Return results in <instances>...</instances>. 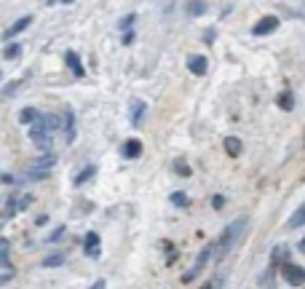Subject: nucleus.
<instances>
[{
	"label": "nucleus",
	"mask_w": 305,
	"mask_h": 289,
	"mask_svg": "<svg viewBox=\"0 0 305 289\" xmlns=\"http://www.w3.org/2000/svg\"><path fill=\"white\" fill-rule=\"evenodd\" d=\"M241 150H244V144H241L238 137H225V153H228V155H233V158H236V155H241Z\"/></svg>",
	"instance_id": "14"
},
{
	"label": "nucleus",
	"mask_w": 305,
	"mask_h": 289,
	"mask_svg": "<svg viewBox=\"0 0 305 289\" xmlns=\"http://www.w3.org/2000/svg\"><path fill=\"white\" fill-rule=\"evenodd\" d=\"M281 273H284L287 284H292V286H302V281H305V271H302V265L281 262Z\"/></svg>",
	"instance_id": "3"
},
{
	"label": "nucleus",
	"mask_w": 305,
	"mask_h": 289,
	"mask_svg": "<svg viewBox=\"0 0 305 289\" xmlns=\"http://www.w3.org/2000/svg\"><path fill=\"white\" fill-rule=\"evenodd\" d=\"M139 155H142V142L139 139H128L126 144H123V158H139Z\"/></svg>",
	"instance_id": "10"
},
{
	"label": "nucleus",
	"mask_w": 305,
	"mask_h": 289,
	"mask_svg": "<svg viewBox=\"0 0 305 289\" xmlns=\"http://www.w3.org/2000/svg\"><path fill=\"white\" fill-rule=\"evenodd\" d=\"M145 113H147V105H145L142 99H134V102H132V123H134V126H142Z\"/></svg>",
	"instance_id": "9"
},
{
	"label": "nucleus",
	"mask_w": 305,
	"mask_h": 289,
	"mask_svg": "<svg viewBox=\"0 0 305 289\" xmlns=\"http://www.w3.org/2000/svg\"><path fill=\"white\" fill-rule=\"evenodd\" d=\"M174 172H177L180 177H190V169H187L185 161H174Z\"/></svg>",
	"instance_id": "27"
},
{
	"label": "nucleus",
	"mask_w": 305,
	"mask_h": 289,
	"mask_svg": "<svg viewBox=\"0 0 305 289\" xmlns=\"http://www.w3.org/2000/svg\"><path fill=\"white\" fill-rule=\"evenodd\" d=\"M62 129H64V134H67V142H73L75 139V115L70 113V110L62 115Z\"/></svg>",
	"instance_id": "11"
},
{
	"label": "nucleus",
	"mask_w": 305,
	"mask_h": 289,
	"mask_svg": "<svg viewBox=\"0 0 305 289\" xmlns=\"http://www.w3.org/2000/svg\"><path fill=\"white\" fill-rule=\"evenodd\" d=\"M276 105L281 107V110H287V113L295 110V96H292V91H281L276 96Z\"/></svg>",
	"instance_id": "12"
},
{
	"label": "nucleus",
	"mask_w": 305,
	"mask_h": 289,
	"mask_svg": "<svg viewBox=\"0 0 305 289\" xmlns=\"http://www.w3.org/2000/svg\"><path fill=\"white\" fill-rule=\"evenodd\" d=\"M83 249H86V255L89 257H99V233H86L83 238Z\"/></svg>",
	"instance_id": "8"
},
{
	"label": "nucleus",
	"mask_w": 305,
	"mask_h": 289,
	"mask_svg": "<svg viewBox=\"0 0 305 289\" xmlns=\"http://www.w3.org/2000/svg\"><path fill=\"white\" fill-rule=\"evenodd\" d=\"M30 203H32V196H16V207H19V212L30 209Z\"/></svg>",
	"instance_id": "28"
},
{
	"label": "nucleus",
	"mask_w": 305,
	"mask_h": 289,
	"mask_svg": "<svg viewBox=\"0 0 305 289\" xmlns=\"http://www.w3.org/2000/svg\"><path fill=\"white\" fill-rule=\"evenodd\" d=\"M38 118H40V113L35 110V107H25V110L19 113V120H21V123H35Z\"/></svg>",
	"instance_id": "16"
},
{
	"label": "nucleus",
	"mask_w": 305,
	"mask_h": 289,
	"mask_svg": "<svg viewBox=\"0 0 305 289\" xmlns=\"http://www.w3.org/2000/svg\"><path fill=\"white\" fill-rule=\"evenodd\" d=\"M62 3H73V0H62Z\"/></svg>",
	"instance_id": "36"
},
{
	"label": "nucleus",
	"mask_w": 305,
	"mask_h": 289,
	"mask_svg": "<svg viewBox=\"0 0 305 289\" xmlns=\"http://www.w3.org/2000/svg\"><path fill=\"white\" fill-rule=\"evenodd\" d=\"M97 174V166H86L83 172H78V177H75V185H83V182H89V179Z\"/></svg>",
	"instance_id": "17"
},
{
	"label": "nucleus",
	"mask_w": 305,
	"mask_h": 289,
	"mask_svg": "<svg viewBox=\"0 0 305 289\" xmlns=\"http://www.w3.org/2000/svg\"><path fill=\"white\" fill-rule=\"evenodd\" d=\"M246 225H249V222H246V217H241V220L230 222V225L225 228V231L220 233V238L214 241V252H217V260H222V257H225V255H228V252H230L233 246L238 244V238L244 236Z\"/></svg>",
	"instance_id": "1"
},
{
	"label": "nucleus",
	"mask_w": 305,
	"mask_h": 289,
	"mask_svg": "<svg viewBox=\"0 0 305 289\" xmlns=\"http://www.w3.org/2000/svg\"><path fill=\"white\" fill-rule=\"evenodd\" d=\"M212 207H214V209H222V207H225V198H222V196H214V198H212Z\"/></svg>",
	"instance_id": "30"
},
{
	"label": "nucleus",
	"mask_w": 305,
	"mask_h": 289,
	"mask_svg": "<svg viewBox=\"0 0 305 289\" xmlns=\"http://www.w3.org/2000/svg\"><path fill=\"white\" fill-rule=\"evenodd\" d=\"M171 203H174V207H187V203H190V198H187V193L177 190V193H171Z\"/></svg>",
	"instance_id": "22"
},
{
	"label": "nucleus",
	"mask_w": 305,
	"mask_h": 289,
	"mask_svg": "<svg viewBox=\"0 0 305 289\" xmlns=\"http://www.w3.org/2000/svg\"><path fill=\"white\" fill-rule=\"evenodd\" d=\"M273 265H278V262H287V252L281 249V246H273Z\"/></svg>",
	"instance_id": "26"
},
{
	"label": "nucleus",
	"mask_w": 305,
	"mask_h": 289,
	"mask_svg": "<svg viewBox=\"0 0 305 289\" xmlns=\"http://www.w3.org/2000/svg\"><path fill=\"white\" fill-rule=\"evenodd\" d=\"M0 80H3V70H0Z\"/></svg>",
	"instance_id": "35"
},
{
	"label": "nucleus",
	"mask_w": 305,
	"mask_h": 289,
	"mask_svg": "<svg viewBox=\"0 0 305 289\" xmlns=\"http://www.w3.org/2000/svg\"><path fill=\"white\" fill-rule=\"evenodd\" d=\"M30 24H32V16H21V19H16V22H14V24H11L8 30L3 32V38H6V40L16 38V35H19V32H25V30L30 27Z\"/></svg>",
	"instance_id": "6"
},
{
	"label": "nucleus",
	"mask_w": 305,
	"mask_h": 289,
	"mask_svg": "<svg viewBox=\"0 0 305 289\" xmlns=\"http://www.w3.org/2000/svg\"><path fill=\"white\" fill-rule=\"evenodd\" d=\"M19 86H21V80H11V83H6L0 91H3V96H14V94L19 91Z\"/></svg>",
	"instance_id": "24"
},
{
	"label": "nucleus",
	"mask_w": 305,
	"mask_h": 289,
	"mask_svg": "<svg viewBox=\"0 0 305 289\" xmlns=\"http://www.w3.org/2000/svg\"><path fill=\"white\" fill-rule=\"evenodd\" d=\"M0 268H11V244H8V238H0Z\"/></svg>",
	"instance_id": "13"
},
{
	"label": "nucleus",
	"mask_w": 305,
	"mask_h": 289,
	"mask_svg": "<svg viewBox=\"0 0 305 289\" xmlns=\"http://www.w3.org/2000/svg\"><path fill=\"white\" fill-rule=\"evenodd\" d=\"M187 70L193 72V75H206V70H209V59L206 56H201V54H193L190 59H187Z\"/></svg>",
	"instance_id": "5"
},
{
	"label": "nucleus",
	"mask_w": 305,
	"mask_h": 289,
	"mask_svg": "<svg viewBox=\"0 0 305 289\" xmlns=\"http://www.w3.org/2000/svg\"><path fill=\"white\" fill-rule=\"evenodd\" d=\"M62 262H64V255H49L43 257V268H59Z\"/></svg>",
	"instance_id": "19"
},
{
	"label": "nucleus",
	"mask_w": 305,
	"mask_h": 289,
	"mask_svg": "<svg viewBox=\"0 0 305 289\" xmlns=\"http://www.w3.org/2000/svg\"><path fill=\"white\" fill-rule=\"evenodd\" d=\"M187 14H190V16H201V14H206V3H204V0H193L190 8H187Z\"/></svg>",
	"instance_id": "20"
},
{
	"label": "nucleus",
	"mask_w": 305,
	"mask_h": 289,
	"mask_svg": "<svg viewBox=\"0 0 305 289\" xmlns=\"http://www.w3.org/2000/svg\"><path fill=\"white\" fill-rule=\"evenodd\" d=\"M212 255H214V244L204 246V249H201V255H198V260H195V265H193L190 271H185V273H182V284H190V281H195L198 276H201V271L206 268V262L212 260Z\"/></svg>",
	"instance_id": "2"
},
{
	"label": "nucleus",
	"mask_w": 305,
	"mask_h": 289,
	"mask_svg": "<svg viewBox=\"0 0 305 289\" xmlns=\"http://www.w3.org/2000/svg\"><path fill=\"white\" fill-rule=\"evenodd\" d=\"M19 54H21V46H19V43H8V46H6V51H3L6 59H16Z\"/></svg>",
	"instance_id": "23"
},
{
	"label": "nucleus",
	"mask_w": 305,
	"mask_h": 289,
	"mask_svg": "<svg viewBox=\"0 0 305 289\" xmlns=\"http://www.w3.org/2000/svg\"><path fill=\"white\" fill-rule=\"evenodd\" d=\"M46 222H49V217H46V214H38V217H35V225H46Z\"/></svg>",
	"instance_id": "33"
},
{
	"label": "nucleus",
	"mask_w": 305,
	"mask_h": 289,
	"mask_svg": "<svg viewBox=\"0 0 305 289\" xmlns=\"http://www.w3.org/2000/svg\"><path fill=\"white\" fill-rule=\"evenodd\" d=\"M276 27H278V16H263V19H257V24L252 27V32H254V35H271Z\"/></svg>",
	"instance_id": "4"
},
{
	"label": "nucleus",
	"mask_w": 305,
	"mask_h": 289,
	"mask_svg": "<svg viewBox=\"0 0 305 289\" xmlns=\"http://www.w3.org/2000/svg\"><path fill=\"white\" fill-rule=\"evenodd\" d=\"M40 118H43V126L49 134H54L56 129H62V118H56V115H40Z\"/></svg>",
	"instance_id": "15"
},
{
	"label": "nucleus",
	"mask_w": 305,
	"mask_h": 289,
	"mask_svg": "<svg viewBox=\"0 0 305 289\" xmlns=\"http://www.w3.org/2000/svg\"><path fill=\"white\" fill-rule=\"evenodd\" d=\"M64 62H67V67L73 70L78 78H83V75H86V67H83V62H80V56H78L75 51H67V54H64Z\"/></svg>",
	"instance_id": "7"
},
{
	"label": "nucleus",
	"mask_w": 305,
	"mask_h": 289,
	"mask_svg": "<svg viewBox=\"0 0 305 289\" xmlns=\"http://www.w3.org/2000/svg\"><path fill=\"white\" fill-rule=\"evenodd\" d=\"M302 222H305V207L300 203V209H297L295 214H292V220H289V228H292V231H295V228H300Z\"/></svg>",
	"instance_id": "18"
},
{
	"label": "nucleus",
	"mask_w": 305,
	"mask_h": 289,
	"mask_svg": "<svg viewBox=\"0 0 305 289\" xmlns=\"http://www.w3.org/2000/svg\"><path fill=\"white\" fill-rule=\"evenodd\" d=\"M16 212H19V207H16V196H11V198L6 201V212H3V217H6V220H11V217H16Z\"/></svg>",
	"instance_id": "21"
},
{
	"label": "nucleus",
	"mask_w": 305,
	"mask_h": 289,
	"mask_svg": "<svg viewBox=\"0 0 305 289\" xmlns=\"http://www.w3.org/2000/svg\"><path fill=\"white\" fill-rule=\"evenodd\" d=\"M128 43H134V32H132V30L123 32V46H128Z\"/></svg>",
	"instance_id": "31"
},
{
	"label": "nucleus",
	"mask_w": 305,
	"mask_h": 289,
	"mask_svg": "<svg viewBox=\"0 0 305 289\" xmlns=\"http://www.w3.org/2000/svg\"><path fill=\"white\" fill-rule=\"evenodd\" d=\"M0 182H6V185H14L16 179H14V174H3V177H0Z\"/></svg>",
	"instance_id": "32"
},
{
	"label": "nucleus",
	"mask_w": 305,
	"mask_h": 289,
	"mask_svg": "<svg viewBox=\"0 0 305 289\" xmlns=\"http://www.w3.org/2000/svg\"><path fill=\"white\" fill-rule=\"evenodd\" d=\"M64 233H67V228H64V225H59V228H56V231L49 236V244H56V241H62V238H64Z\"/></svg>",
	"instance_id": "25"
},
{
	"label": "nucleus",
	"mask_w": 305,
	"mask_h": 289,
	"mask_svg": "<svg viewBox=\"0 0 305 289\" xmlns=\"http://www.w3.org/2000/svg\"><path fill=\"white\" fill-rule=\"evenodd\" d=\"M134 19H137V14H126V16H123V19L118 22V27H121V30L126 32V30L132 27V24H134Z\"/></svg>",
	"instance_id": "29"
},
{
	"label": "nucleus",
	"mask_w": 305,
	"mask_h": 289,
	"mask_svg": "<svg viewBox=\"0 0 305 289\" xmlns=\"http://www.w3.org/2000/svg\"><path fill=\"white\" fill-rule=\"evenodd\" d=\"M204 40H206V43H212V40H214V30H209V32L204 35Z\"/></svg>",
	"instance_id": "34"
}]
</instances>
